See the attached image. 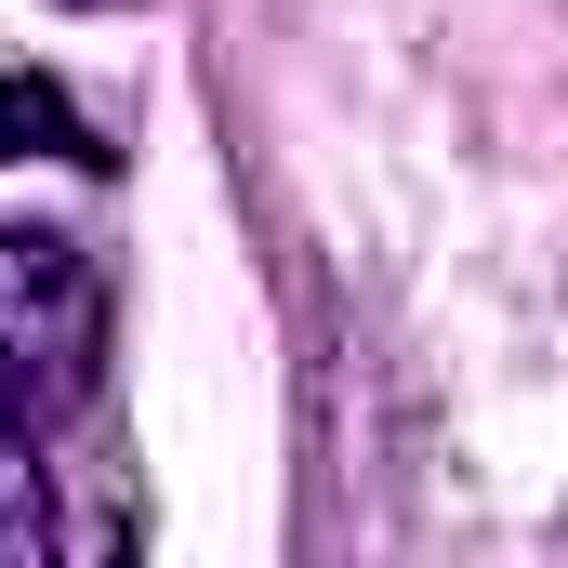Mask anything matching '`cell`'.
Masks as SVG:
<instances>
[{
  "label": "cell",
  "instance_id": "cell-4",
  "mask_svg": "<svg viewBox=\"0 0 568 568\" xmlns=\"http://www.w3.org/2000/svg\"><path fill=\"white\" fill-rule=\"evenodd\" d=\"M80 13H120V0H80Z\"/></svg>",
  "mask_w": 568,
  "mask_h": 568
},
{
  "label": "cell",
  "instance_id": "cell-3",
  "mask_svg": "<svg viewBox=\"0 0 568 568\" xmlns=\"http://www.w3.org/2000/svg\"><path fill=\"white\" fill-rule=\"evenodd\" d=\"M53 556V476H40V436L0 424V568Z\"/></svg>",
  "mask_w": 568,
  "mask_h": 568
},
{
  "label": "cell",
  "instance_id": "cell-1",
  "mask_svg": "<svg viewBox=\"0 0 568 568\" xmlns=\"http://www.w3.org/2000/svg\"><path fill=\"white\" fill-rule=\"evenodd\" d=\"M93 371H106V265L53 225H0V424H80Z\"/></svg>",
  "mask_w": 568,
  "mask_h": 568
},
{
  "label": "cell",
  "instance_id": "cell-2",
  "mask_svg": "<svg viewBox=\"0 0 568 568\" xmlns=\"http://www.w3.org/2000/svg\"><path fill=\"white\" fill-rule=\"evenodd\" d=\"M0 159H80V172H106V145H93V120L40 80V67H13L0 80Z\"/></svg>",
  "mask_w": 568,
  "mask_h": 568
}]
</instances>
